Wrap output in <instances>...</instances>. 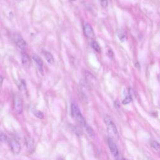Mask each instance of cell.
Wrapping results in <instances>:
<instances>
[{"label": "cell", "mask_w": 160, "mask_h": 160, "mask_svg": "<svg viewBox=\"0 0 160 160\" xmlns=\"http://www.w3.org/2000/svg\"><path fill=\"white\" fill-rule=\"evenodd\" d=\"M18 86H19V89L21 91L23 92V91H26V85H25V83H24L23 81H21V83L18 85Z\"/></svg>", "instance_id": "d6986e66"}, {"label": "cell", "mask_w": 160, "mask_h": 160, "mask_svg": "<svg viewBox=\"0 0 160 160\" xmlns=\"http://www.w3.org/2000/svg\"><path fill=\"white\" fill-rule=\"evenodd\" d=\"M32 58H33V60L36 63V65L38 66V70H39V72L42 75H43V61L41 59V58L36 54L33 55Z\"/></svg>", "instance_id": "ba28073f"}, {"label": "cell", "mask_w": 160, "mask_h": 160, "mask_svg": "<svg viewBox=\"0 0 160 160\" xmlns=\"http://www.w3.org/2000/svg\"><path fill=\"white\" fill-rule=\"evenodd\" d=\"M86 131L88 133L89 136H91V138H94L95 136V133H94L93 129L91 126H89L88 125H87L86 126Z\"/></svg>", "instance_id": "5bb4252c"}, {"label": "cell", "mask_w": 160, "mask_h": 160, "mask_svg": "<svg viewBox=\"0 0 160 160\" xmlns=\"http://www.w3.org/2000/svg\"><path fill=\"white\" fill-rule=\"evenodd\" d=\"M8 143L11 148V151L14 154H18L21 151V146L20 143L14 138H10L8 139Z\"/></svg>", "instance_id": "5b68a950"}, {"label": "cell", "mask_w": 160, "mask_h": 160, "mask_svg": "<svg viewBox=\"0 0 160 160\" xmlns=\"http://www.w3.org/2000/svg\"><path fill=\"white\" fill-rule=\"evenodd\" d=\"M3 78L1 75H0V84H2L3 83Z\"/></svg>", "instance_id": "44dd1931"}, {"label": "cell", "mask_w": 160, "mask_h": 160, "mask_svg": "<svg viewBox=\"0 0 160 160\" xmlns=\"http://www.w3.org/2000/svg\"><path fill=\"white\" fill-rule=\"evenodd\" d=\"M71 115L75 120L82 127H86L87 126L85 118L82 115L78 106L75 103L71 104Z\"/></svg>", "instance_id": "7a4b0ae2"}, {"label": "cell", "mask_w": 160, "mask_h": 160, "mask_svg": "<svg viewBox=\"0 0 160 160\" xmlns=\"http://www.w3.org/2000/svg\"><path fill=\"white\" fill-rule=\"evenodd\" d=\"M34 115L36 117H37L39 119H43V114L39 112V111H38V110H35L34 111Z\"/></svg>", "instance_id": "ac0fdd59"}, {"label": "cell", "mask_w": 160, "mask_h": 160, "mask_svg": "<svg viewBox=\"0 0 160 160\" xmlns=\"http://www.w3.org/2000/svg\"><path fill=\"white\" fill-rule=\"evenodd\" d=\"M118 36H119L120 39L122 42H123L124 41H125V39H126V34H125V33L124 31H121L119 33Z\"/></svg>", "instance_id": "e0dca14e"}, {"label": "cell", "mask_w": 160, "mask_h": 160, "mask_svg": "<svg viewBox=\"0 0 160 160\" xmlns=\"http://www.w3.org/2000/svg\"><path fill=\"white\" fill-rule=\"evenodd\" d=\"M14 109L17 113L21 114L23 112V102L21 97L16 94L14 97L13 100Z\"/></svg>", "instance_id": "277c9868"}, {"label": "cell", "mask_w": 160, "mask_h": 160, "mask_svg": "<svg viewBox=\"0 0 160 160\" xmlns=\"http://www.w3.org/2000/svg\"><path fill=\"white\" fill-rule=\"evenodd\" d=\"M104 121L106 125L107 131L108 134L110 135V138H113L115 139L119 138V134L118 131V129L113 122V120L109 116L106 115L104 117Z\"/></svg>", "instance_id": "6da1fadb"}, {"label": "cell", "mask_w": 160, "mask_h": 160, "mask_svg": "<svg viewBox=\"0 0 160 160\" xmlns=\"http://www.w3.org/2000/svg\"><path fill=\"white\" fill-rule=\"evenodd\" d=\"M100 2H101V5L103 8H106L108 5L107 0H100Z\"/></svg>", "instance_id": "ffe728a7"}, {"label": "cell", "mask_w": 160, "mask_h": 160, "mask_svg": "<svg viewBox=\"0 0 160 160\" xmlns=\"http://www.w3.org/2000/svg\"><path fill=\"white\" fill-rule=\"evenodd\" d=\"M8 141V138L7 135L2 131H0V142L1 143H7Z\"/></svg>", "instance_id": "9a60e30c"}, {"label": "cell", "mask_w": 160, "mask_h": 160, "mask_svg": "<svg viewBox=\"0 0 160 160\" xmlns=\"http://www.w3.org/2000/svg\"><path fill=\"white\" fill-rule=\"evenodd\" d=\"M108 144L110 149L111 153L116 160H120V153L118 148L112 138H108Z\"/></svg>", "instance_id": "3957f363"}, {"label": "cell", "mask_w": 160, "mask_h": 160, "mask_svg": "<svg viewBox=\"0 0 160 160\" xmlns=\"http://www.w3.org/2000/svg\"><path fill=\"white\" fill-rule=\"evenodd\" d=\"M72 1H76V0H72Z\"/></svg>", "instance_id": "603a6c76"}, {"label": "cell", "mask_w": 160, "mask_h": 160, "mask_svg": "<svg viewBox=\"0 0 160 160\" xmlns=\"http://www.w3.org/2000/svg\"><path fill=\"white\" fill-rule=\"evenodd\" d=\"M58 160H63V159H59Z\"/></svg>", "instance_id": "7402d4cb"}, {"label": "cell", "mask_w": 160, "mask_h": 160, "mask_svg": "<svg viewBox=\"0 0 160 160\" xmlns=\"http://www.w3.org/2000/svg\"><path fill=\"white\" fill-rule=\"evenodd\" d=\"M83 31L85 35L89 38H93L94 37V32L91 26L88 23H85L83 26Z\"/></svg>", "instance_id": "8992f818"}, {"label": "cell", "mask_w": 160, "mask_h": 160, "mask_svg": "<svg viewBox=\"0 0 160 160\" xmlns=\"http://www.w3.org/2000/svg\"><path fill=\"white\" fill-rule=\"evenodd\" d=\"M21 62H22V65L25 67V68H29L31 65V60L28 55H27L26 53H23L21 55Z\"/></svg>", "instance_id": "30bf717a"}, {"label": "cell", "mask_w": 160, "mask_h": 160, "mask_svg": "<svg viewBox=\"0 0 160 160\" xmlns=\"http://www.w3.org/2000/svg\"><path fill=\"white\" fill-rule=\"evenodd\" d=\"M44 56L46 59V60L48 62V63L50 65H53L55 64V59L53 58V56L51 54V53L48 51H45L44 53Z\"/></svg>", "instance_id": "8fae6325"}, {"label": "cell", "mask_w": 160, "mask_h": 160, "mask_svg": "<svg viewBox=\"0 0 160 160\" xmlns=\"http://www.w3.org/2000/svg\"><path fill=\"white\" fill-rule=\"evenodd\" d=\"M25 141L28 151L30 153H33L35 150V143L33 139H32L30 136H26Z\"/></svg>", "instance_id": "52a82bcc"}, {"label": "cell", "mask_w": 160, "mask_h": 160, "mask_svg": "<svg viewBox=\"0 0 160 160\" xmlns=\"http://www.w3.org/2000/svg\"><path fill=\"white\" fill-rule=\"evenodd\" d=\"M91 47L97 52V53H101V47L99 46V44L95 41H93L91 42Z\"/></svg>", "instance_id": "4fadbf2b"}, {"label": "cell", "mask_w": 160, "mask_h": 160, "mask_svg": "<svg viewBox=\"0 0 160 160\" xmlns=\"http://www.w3.org/2000/svg\"><path fill=\"white\" fill-rule=\"evenodd\" d=\"M15 38H16L15 42H16V45L19 47L20 49H21L22 50H25L27 47L26 41L23 38H21V37H20L18 35H16Z\"/></svg>", "instance_id": "9c48e42d"}, {"label": "cell", "mask_w": 160, "mask_h": 160, "mask_svg": "<svg viewBox=\"0 0 160 160\" xmlns=\"http://www.w3.org/2000/svg\"><path fill=\"white\" fill-rule=\"evenodd\" d=\"M150 144L153 149H154L157 152H160V144L158 142H157L156 141L153 140L151 141Z\"/></svg>", "instance_id": "7c38bea8"}, {"label": "cell", "mask_w": 160, "mask_h": 160, "mask_svg": "<svg viewBox=\"0 0 160 160\" xmlns=\"http://www.w3.org/2000/svg\"><path fill=\"white\" fill-rule=\"evenodd\" d=\"M131 100H132L131 96V95L130 94H128V95L126 96V97L123 100V104H129L131 101Z\"/></svg>", "instance_id": "2e32d148"}]
</instances>
